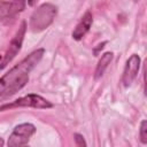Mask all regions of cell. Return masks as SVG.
<instances>
[{
    "instance_id": "6da1fadb",
    "label": "cell",
    "mask_w": 147,
    "mask_h": 147,
    "mask_svg": "<svg viewBox=\"0 0 147 147\" xmlns=\"http://www.w3.org/2000/svg\"><path fill=\"white\" fill-rule=\"evenodd\" d=\"M44 53V48L36 49L0 78V99L13 95L25 86L29 82V72L39 63Z\"/></svg>"
},
{
    "instance_id": "7a4b0ae2",
    "label": "cell",
    "mask_w": 147,
    "mask_h": 147,
    "mask_svg": "<svg viewBox=\"0 0 147 147\" xmlns=\"http://www.w3.org/2000/svg\"><path fill=\"white\" fill-rule=\"evenodd\" d=\"M57 9L52 3H44L33 11L30 18V29L33 32H39L48 28L56 16Z\"/></svg>"
},
{
    "instance_id": "3957f363",
    "label": "cell",
    "mask_w": 147,
    "mask_h": 147,
    "mask_svg": "<svg viewBox=\"0 0 147 147\" xmlns=\"http://www.w3.org/2000/svg\"><path fill=\"white\" fill-rule=\"evenodd\" d=\"M17 107H30V108H37V109H48L52 108L53 105L47 101L46 99H44L42 96L38 95V94H28L25 96H22L20 99H16L15 101L10 102V103H5L2 106H0V111L2 110H9L13 108H17Z\"/></svg>"
},
{
    "instance_id": "277c9868",
    "label": "cell",
    "mask_w": 147,
    "mask_h": 147,
    "mask_svg": "<svg viewBox=\"0 0 147 147\" xmlns=\"http://www.w3.org/2000/svg\"><path fill=\"white\" fill-rule=\"evenodd\" d=\"M25 31H26V22L23 21L17 30V32L15 33L14 38L11 39L10 44H9V47L8 49L6 51L3 57L1 59L0 61V70H2L16 55L17 53L21 51V47H22V42H23V39H24V34H25Z\"/></svg>"
},
{
    "instance_id": "5b68a950",
    "label": "cell",
    "mask_w": 147,
    "mask_h": 147,
    "mask_svg": "<svg viewBox=\"0 0 147 147\" xmlns=\"http://www.w3.org/2000/svg\"><path fill=\"white\" fill-rule=\"evenodd\" d=\"M34 132H36V127L33 124H31V123L20 124L17 126H15V129L13 130L11 134L8 138L7 145L10 147L24 146L29 142L30 138L34 134Z\"/></svg>"
},
{
    "instance_id": "8992f818",
    "label": "cell",
    "mask_w": 147,
    "mask_h": 147,
    "mask_svg": "<svg viewBox=\"0 0 147 147\" xmlns=\"http://www.w3.org/2000/svg\"><path fill=\"white\" fill-rule=\"evenodd\" d=\"M139 68H140V57L137 54H132L126 61L123 76H122V83L125 87L130 86L133 83V80L138 75Z\"/></svg>"
},
{
    "instance_id": "52a82bcc",
    "label": "cell",
    "mask_w": 147,
    "mask_h": 147,
    "mask_svg": "<svg viewBox=\"0 0 147 147\" xmlns=\"http://www.w3.org/2000/svg\"><path fill=\"white\" fill-rule=\"evenodd\" d=\"M25 0H7L0 1V17H10L20 13L24 8Z\"/></svg>"
},
{
    "instance_id": "ba28073f",
    "label": "cell",
    "mask_w": 147,
    "mask_h": 147,
    "mask_svg": "<svg viewBox=\"0 0 147 147\" xmlns=\"http://www.w3.org/2000/svg\"><path fill=\"white\" fill-rule=\"evenodd\" d=\"M92 23H93L92 14H91V11H86L83 15V17L80 18L79 23L76 25L75 30L72 31V38L76 39V40H80L88 32Z\"/></svg>"
},
{
    "instance_id": "9c48e42d",
    "label": "cell",
    "mask_w": 147,
    "mask_h": 147,
    "mask_svg": "<svg viewBox=\"0 0 147 147\" xmlns=\"http://www.w3.org/2000/svg\"><path fill=\"white\" fill-rule=\"evenodd\" d=\"M113 57H114V54H113L111 52H106V53L101 56V59L99 60V62H98V64H96L95 71H94V78H95V79H99L100 77H102L105 70H106V69L108 68V65L110 64Z\"/></svg>"
},
{
    "instance_id": "30bf717a",
    "label": "cell",
    "mask_w": 147,
    "mask_h": 147,
    "mask_svg": "<svg viewBox=\"0 0 147 147\" xmlns=\"http://www.w3.org/2000/svg\"><path fill=\"white\" fill-rule=\"evenodd\" d=\"M139 136H140V141L142 144H147V122L144 119L140 124V132H139Z\"/></svg>"
},
{
    "instance_id": "8fae6325",
    "label": "cell",
    "mask_w": 147,
    "mask_h": 147,
    "mask_svg": "<svg viewBox=\"0 0 147 147\" xmlns=\"http://www.w3.org/2000/svg\"><path fill=\"white\" fill-rule=\"evenodd\" d=\"M75 141H76V145L77 146H86V142L84 141L83 137L80 134H78V133L75 134Z\"/></svg>"
},
{
    "instance_id": "7c38bea8",
    "label": "cell",
    "mask_w": 147,
    "mask_h": 147,
    "mask_svg": "<svg viewBox=\"0 0 147 147\" xmlns=\"http://www.w3.org/2000/svg\"><path fill=\"white\" fill-rule=\"evenodd\" d=\"M36 1H37V0H28V3H29V6H33Z\"/></svg>"
},
{
    "instance_id": "4fadbf2b",
    "label": "cell",
    "mask_w": 147,
    "mask_h": 147,
    "mask_svg": "<svg viewBox=\"0 0 147 147\" xmlns=\"http://www.w3.org/2000/svg\"><path fill=\"white\" fill-rule=\"evenodd\" d=\"M3 144H5L3 139H2V138H0V147H1V146H3Z\"/></svg>"
},
{
    "instance_id": "5bb4252c",
    "label": "cell",
    "mask_w": 147,
    "mask_h": 147,
    "mask_svg": "<svg viewBox=\"0 0 147 147\" xmlns=\"http://www.w3.org/2000/svg\"><path fill=\"white\" fill-rule=\"evenodd\" d=\"M1 59H2V57H1V56H0V61H1Z\"/></svg>"
}]
</instances>
